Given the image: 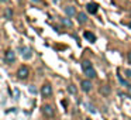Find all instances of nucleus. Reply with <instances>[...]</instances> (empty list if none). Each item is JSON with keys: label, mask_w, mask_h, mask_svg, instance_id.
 <instances>
[{"label": "nucleus", "mask_w": 131, "mask_h": 120, "mask_svg": "<svg viewBox=\"0 0 131 120\" xmlns=\"http://www.w3.org/2000/svg\"><path fill=\"white\" fill-rule=\"evenodd\" d=\"M28 75H30L28 66L23 65V66H20V68H18V71H17V78H18V79H27V78H28Z\"/></svg>", "instance_id": "obj_2"}, {"label": "nucleus", "mask_w": 131, "mask_h": 120, "mask_svg": "<svg viewBox=\"0 0 131 120\" xmlns=\"http://www.w3.org/2000/svg\"><path fill=\"white\" fill-rule=\"evenodd\" d=\"M85 120H90V119H85Z\"/></svg>", "instance_id": "obj_20"}, {"label": "nucleus", "mask_w": 131, "mask_h": 120, "mask_svg": "<svg viewBox=\"0 0 131 120\" xmlns=\"http://www.w3.org/2000/svg\"><path fill=\"white\" fill-rule=\"evenodd\" d=\"M41 112H42V114L47 117H52L55 114V109L52 107L51 105H44L42 109H41Z\"/></svg>", "instance_id": "obj_4"}, {"label": "nucleus", "mask_w": 131, "mask_h": 120, "mask_svg": "<svg viewBox=\"0 0 131 120\" xmlns=\"http://www.w3.org/2000/svg\"><path fill=\"white\" fill-rule=\"evenodd\" d=\"M3 2H7V0H3Z\"/></svg>", "instance_id": "obj_21"}, {"label": "nucleus", "mask_w": 131, "mask_h": 120, "mask_svg": "<svg viewBox=\"0 0 131 120\" xmlns=\"http://www.w3.org/2000/svg\"><path fill=\"white\" fill-rule=\"evenodd\" d=\"M4 62L9 64V65L16 62V52L13 49H9V51L4 52Z\"/></svg>", "instance_id": "obj_3"}, {"label": "nucleus", "mask_w": 131, "mask_h": 120, "mask_svg": "<svg viewBox=\"0 0 131 120\" xmlns=\"http://www.w3.org/2000/svg\"><path fill=\"white\" fill-rule=\"evenodd\" d=\"M127 89H128V95H130V96H131V85H130V86H128V88H127Z\"/></svg>", "instance_id": "obj_18"}, {"label": "nucleus", "mask_w": 131, "mask_h": 120, "mask_svg": "<svg viewBox=\"0 0 131 120\" xmlns=\"http://www.w3.org/2000/svg\"><path fill=\"white\" fill-rule=\"evenodd\" d=\"M65 14L68 16V17H73V16H78V13H76V9H75L73 6H68L65 9Z\"/></svg>", "instance_id": "obj_9"}, {"label": "nucleus", "mask_w": 131, "mask_h": 120, "mask_svg": "<svg viewBox=\"0 0 131 120\" xmlns=\"http://www.w3.org/2000/svg\"><path fill=\"white\" fill-rule=\"evenodd\" d=\"M4 16H6L7 20H10V18H12V16H13V10H12V9H6V13H4Z\"/></svg>", "instance_id": "obj_13"}, {"label": "nucleus", "mask_w": 131, "mask_h": 120, "mask_svg": "<svg viewBox=\"0 0 131 120\" xmlns=\"http://www.w3.org/2000/svg\"><path fill=\"white\" fill-rule=\"evenodd\" d=\"M100 93L104 95V96H107V95L110 93V86H107V85L102 86V88H100Z\"/></svg>", "instance_id": "obj_12"}, {"label": "nucleus", "mask_w": 131, "mask_h": 120, "mask_svg": "<svg viewBox=\"0 0 131 120\" xmlns=\"http://www.w3.org/2000/svg\"><path fill=\"white\" fill-rule=\"evenodd\" d=\"M83 37H85L86 40H89L90 43H94V41H96V35H94L93 33H90V31H85L83 33Z\"/></svg>", "instance_id": "obj_11"}, {"label": "nucleus", "mask_w": 131, "mask_h": 120, "mask_svg": "<svg viewBox=\"0 0 131 120\" xmlns=\"http://www.w3.org/2000/svg\"><path fill=\"white\" fill-rule=\"evenodd\" d=\"M41 95L44 97H49L52 95V86L49 83H44L42 88H41Z\"/></svg>", "instance_id": "obj_5"}, {"label": "nucleus", "mask_w": 131, "mask_h": 120, "mask_svg": "<svg viewBox=\"0 0 131 120\" xmlns=\"http://www.w3.org/2000/svg\"><path fill=\"white\" fill-rule=\"evenodd\" d=\"M62 23H63V26H66V27H72V21L69 20V18H62Z\"/></svg>", "instance_id": "obj_15"}, {"label": "nucleus", "mask_w": 131, "mask_h": 120, "mask_svg": "<svg viewBox=\"0 0 131 120\" xmlns=\"http://www.w3.org/2000/svg\"><path fill=\"white\" fill-rule=\"evenodd\" d=\"M28 91H30V93H37V89H35V86L34 85H31V86H30V88H28Z\"/></svg>", "instance_id": "obj_16"}, {"label": "nucleus", "mask_w": 131, "mask_h": 120, "mask_svg": "<svg viewBox=\"0 0 131 120\" xmlns=\"http://www.w3.org/2000/svg\"><path fill=\"white\" fill-rule=\"evenodd\" d=\"M125 75L127 78H131V69H125Z\"/></svg>", "instance_id": "obj_17"}, {"label": "nucleus", "mask_w": 131, "mask_h": 120, "mask_svg": "<svg viewBox=\"0 0 131 120\" xmlns=\"http://www.w3.org/2000/svg\"><path fill=\"white\" fill-rule=\"evenodd\" d=\"M82 69H83V72H85V75L88 78H90V79L96 78V71H94L93 65L90 64V61H83L82 62Z\"/></svg>", "instance_id": "obj_1"}, {"label": "nucleus", "mask_w": 131, "mask_h": 120, "mask_svg": "<svg viewBox=\"0 0 131 120\" xmlns=\"http://www.w3.org/2000/svg\"><path fill=\"white\" fill-rule=\"evenodd\" d=\"M68 92H69L71 95H75V93H76V88H75V85H69V86H68Z\"/></svg>", "instance_id": "obj_14"}, {"label": "nucleus", "mask_w": 131, "mask_h": 120, "mask_svg": "<svg viewBox=\"0 0 131 120\" xmlns=\"http://www.w3.org/2000/svg\"><path fill=\"white\" fill-rule=\"evenodd\" d=\"M86 10H88V13H90V14H96V13L99 12V6H97V3H88L86 4Z\"/></svg>", "instance_id": "obj_6"}, {"label": "nucleus", "mask_w": 131, "mask_h": 120, "mask_svg": "<svg viewBox=\"0 0 131 120\" xmlns=\"http://www.w3.org/2000/svg\"><path fill=\"white\" fill-rule=\"evenodd\" d=\"M130 27H131V23H130Z\"/></svg>", "instance_id": "obj_22"}, {"label": "nucleus", "mask_w": 131, "mask_h": 120, "mask_svg": "<svg viewBox=\"0 0 131 120\" xmlns=\"http://www.w3.org/2000/svg\"><path fill=\"white\" fill-rule=\"evenodd\" d=\"M76 17H78V23L79 24H86L88 23V16H86V13L80 12V13H78Z\"/></svg>", "instance_id": "obj_10"}, {"label": "nucleus", "mask_w": 131, "mask_h": 120, "mask_svg": "<svg viewBox=\"0 0 131 120\" xmlns=\"http://www.w3.org/2000/svg\"><path fill=\"white\" fill-rule=\"evenodd\" d=\"M20 51H21V57H23L24 59H30V58L32 57L31 49L27 48V47H20Z\"/></svg>", "instance_id": "obj_8"}, {"label": "nucleus", "mask_w": 131, "mask_h": 120, "mask_svg": "<svg viewBox=\"0 0 131 120\" xmlns=\"http://www.w3.org/2000/svg\"><path fill=\"white\" fill-rule=\"evenodd\" d=\"M128 61H130V62H131V51L128 52Z\"/></svg>", "instance_id": "obj_19"}, {"label": "nucleus", "mask_w": 131, "mask_h": 120, "mask_svg": "<svg viewBox=\"0 0 131 120\" xmlns=\"http://www.w3.org/2000/svg\"><path fill=\"white\" fill-rule=\"evenodd\" d=\"M80 88H82L83 92H90L92 91V83H90V79H83L80 82Z\"/></svg>", "instance_id": "obj_7"}]
</instances>
